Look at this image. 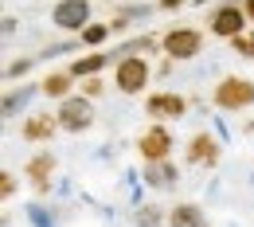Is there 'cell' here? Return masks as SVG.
I'll return each mask as SVG.
<instances>
[{
    "instance_id": "83f0119b",
    "label": "cell",
    "mask_w": 254,
    "mask_h": 227,
    "mask_svg": "<svg viewBox=\"0 0 254 227\" xmlns=\"http://www.w3.org/2000/svg\"><path fill=\"white\" fill-rule=\"evenodd\" d=\"M243 8H247V16H251V24H254V0H243Z\"/></svg>"
},
{
    "instance_id": "7402d4cb",
    "label": "cell",
    "mask_w": 254,
    "mask_h": 227,
    "mask_svg": "<svg viewBox=\"0 0 254 227\" xmlns=\"http://www.w3.org/2000/svg\"><path fill=\"white\" fill-rule=\"evenodd\" d=\"M78 94L90 98V102H98V98L106 94V78H102V75H94V78H82V82H78Z\"/></svg>"
},
{
    "instance_id": "603a6c76",
    "label": "cell",
    "mask_w": 254,
    "mask_h": 227,
    "mask_svg": "<svg viewBox=\"0 0 254 227\" xmlns=\"http://www.w3.org/2000/svg\"><path fill=\"white\" fill-rule=\"evenodd\" d=\"M231 51H235L239 59H251V63H254V28H251V32H243L239 39H231Z\"/></svg>"
},
{
    "instance_id": "4fadbf2b",
    "label": "cell",
    "mask_w": 254,
    "mask_h": 227,
    "mask_svg": "<svg viewBox=\"0 0 254 227\" xmlns=\"http://www.w3.org/2000/svg\"><path fill=\"white\" fill-rule=\"evenodd\" d=\"M141 180H145V188H153V192H172V188L180 184V164H176V161L145 164Z\"/></svg>"
},
{
    "instance_id": "9c48e42d",
    "label": "cell",
    "mask_w": 254,
    "mask_h": 227,
    "mask_svg": "<svg viewBox=\"0 0 254 227\" xmlns=\"http://www.w3.org/2000/svg\"><path fill=\"white\" fill-rule=\"evenodd\" d=\"M184 161L199 164V168H215V164L223 161V141L215 137V133H207V130L191 133L188 145H184Z\"/></svg>"
},
{
    "instance_id": "e0dca14e",
    "label": "cell",
    "mask_w": 254,
    "mask_h": 227,
    "mask_svg": "<svg viewBox=\"0 0 254 227\" xmlns=\"http://www.w3.org/2000/svg\"><path fill=\"white\" fill-rule=\"evenodd\" d=\"M133 227H168V208L160 204H137L133 208Z\"/></svg>"
},
{
    "instance_id": "484cf974",
    "label": "cell",
    "mask_w": 254,
    "mask_h": 227,
    "mask_svg": "<svg viewBox=\"0 0 254 227\" xmlns=\"http://www.w3.org/2000/svg\"><path fill=\"white\" fill-rule=\"evenodd\" d=\"M188 0H157V12H180Z\"/></svg>"
},
{
    "instance_id": "30bf717a",
    "label": "cell",
    "mask_w": 254,
    "mask_h": 227,
    "mask_svg": "<svg viewBox=\"0 0 254 227\" xmlns=\"http://www.w3.org/2000/svg\"><path fill=\"white\" fill-rule=\"evenodd\" d=\"M55 133H63V130H59V118H55L51 110H47V114H28L24 126H20V137H24L28 145H51Z\"/></svg>"
},
{
    "instance_id": "52a82bcc",
    "label": "cell",
    "mask_w": 254,
    "mask_h": 227,
    "mask_svg": "<svg viewBox=\"0 0 254 227\" xmlns=\"http://www.w3.org/2000/svg\"><path fill=\"white\" fill-rule=\"evenodd\" d=\"M55 118H59V130L63 133H86L90 126L98 122V114H94V102L90 98H82V94H70L66 102H59L55 106Z\"/></svg>"
},
{
    "instance_id": "4316f807",
    "label": "cell",
    "mask_w": 254,
    "mask_h": 227,
    "mask_svg": "<svg viewBox=\"0 0 254 227\" xmlns=\"http://www.w3.org/2000/svg\"><path fill=\"white\" fill-rule=\"evenodd\" d=\"M172 67H176L172 59H160V63H157V78H168V75H172Z\"/></svg>"
},
{
    "instance_id": "9a60e30c",
    "label": "cell",
    "mask_w": 254,
    "mask_h": 227,
    "mask_svg": "<svg viewBox=\"0 0 254 227\" xmlns=\"http://www.w3.org/2000/svg\"><path fill=\"white\" fill-rule=\"evenodd\" d=\"M168 227H211V220L195 200H180L168 208Z\"/></svg>"
},
{
    "instance_id": "f1b7e54d",
    "label": "cell",
    "mask_w": 254,
    "mask_h": 227,
    "mask_svg": "<svg viewBox=\"0 0 254 227\" xmlns=\"http://www.w3.org/2000/svg\"><path fill=\"white\" fill-rule=\"evenodd\" d=\"M118 4H145V0H118Z\"/></svg>"
},
{
    "instance_id": "ffe728a7",
    "label": "cell",
    "mask_w": 254,
    "mask_h": 227,
    "mask_svg": "<svg viewBox=\"0 0 254 227\" xmlns=\"http://www.w3.org/2000/svg\"><path fill=\"white\" fill-rule=\"evenodd\" d=\"M110 35H114V28H110V24H90L86 32L78 35V43H82V47H90V51H102Z\"/></svg>"
},
{
    "instance_id": "7a4b0ae2",
    "label": "cell",
    "mask_w": 254,
    "mask_h": 227,
    "mask_svg": "<svg viewBox=\"0 0 254 227\" xmlns=\"http://www.w3.org/2000/svg\"><path fill=\"white\" fill-rule=\"evenodd\" d=\"M243 32H251V16H247L243 0H223V4H215L207 12V35L231 43V39H239Z\"/></svg>"
},
{
    "instance_id": "277c9868",
    "label": "cell",
    "mask_w": 254,
    "mask_h": 227,
    "mask_svg": "<svg viewBox=\"0 0 254 227\" xmlns=\"http://www.w3.org/2000/svg\"><path fill=\"white\" fill-rule=\"evenodd\" d=\"M211 102H215V110H223V114L251 110L254 106V78H247V75H223L219 86L211 90Z\"/></svg>"
},
{
    "instance_id": "5b68a950",
    "label": "cell",
    "mask_w": 254,
    "mask_h": 227,
    "mask_svg": "<svg viewBox=\"0 0 254 227\" xmlns=\"http://www.w3.org/2000/svg\"><path fill=\"white\" fill-rule=\"evenodd\" d=\"M51 24H55L59 32L78 39V35L94 24V4H90V0H55V4H51Z\"/></svg>"
},
{
    "instance_id": "6da1fadb",
    "label": "cell",
    "mask_w": 254,
    "mask_h": 227,
    "mask_svg": "<svg viewBox=\"0 0 254 227\" xmlns=\"http://www.w3.org/2000/svg\"><path fill=\"white\" fill-rule=\"evenodd\" d=\"M157 78V67L149 63V55H129V59H118L114 63V90L126 98L145 94V86Z\"/></svg>"
},
{
    "instance_id": "2e32d148",
    "label": "cell",
    "mask_w": 254,
    "mask_h": 227,
    "mask_svg": "<svg viewBox=\"0 0 254 227\" xmlns=\"http://www.w3.org/2000/svg\"><path fill=\"white\" fill-rule=\"evenodd\" d=\"M153 51H160V35L141 32V35H133V39H126L122 47H114L110 55H114V63H118V59H129V55H153Z\"/></svg>"
},
{
    "instance_id": "ac0fdd59",
    "label": "cell",
    "mask_w": 254,
    "mask_h": 227,
    "mask_svg": "<svg viewBox=\"0 0 254 227\" xmlns=\"http://www.w3.org/2000/svg\"><path fill=\"white\" fill-rule=\"evenodd\" d=\"M35 94H43V90H39V82H35V86H20V90L12 86V90L4 94V118H16V114H20Z\"/></svg>"
},
{
    "instance_id": "d4e9b609",
    "label": "cell",
    "mask_w": 254,
    "mask_h": 227,
    "mask_svg": "<svg viewBox=\"0 0 254 227\" xmlns=\"http://www.w3.org/2000/svg\"><path fill=\"white\" fill-rule=\"evenodd\" d=\"M0 24H4V28H0V32H4V39H12V35H16V28H20V20H16V16H4Z\"/></svg>"
},
{
    "instance_id": "cb8c5ba5",
    "label": "cell",
    "mask_w": 254,
    "mask_h": 227,
    "mask_svg": "<svg viewBox=\"0 0 254 227\" xmlns=\"http://www.w3.org/2000/svg\"><path fill=\"white\" fill-rule=\"evenodd\" d=\"M16 188H20V184H16V172H8V168H4V172H0V196H4V200H12Z\"/></svg>"
},
{
    "instance_id": "5bb4252c",
    "label": "cell",
    "mask_w": 254,
    "mask_h": 227,
    "mask_svg": "<svg viewBox=\"0 0 254 227\" xmlns=\"http://www.w3.org/2000/svg\"><path fill=\"white\" fill-rule=\"evenodd\" d=\"M39 90H43V98H51V102L59 106V102H66L70 94H78V82L66 75V67H63V71H47V75L39 78Z\"/></svg>"
},
{
    "instance_id": "ba28073f",
    "label": "cell",
    "mask_w": 254,
    "mask_h": 227,
    "mask_svg": "<svg viewBox=\"0 0 254 227\" xmlns=\"http://www.w3.org/2000/svg\"><path fill=\"white\" fill-rule=\"evenodd\" d=\"M188 106L191 102L180 94V90H149V94H145V114L157 118L160 126H164V122H180V118L188 114Z\"/></svg>"
},
{
    "instance_id": "3957f363",
    "label": "cell",
    "mask_w": 254,
    "mask_h": 227,
    "mask_svg": "<svg viewBox=\"0 0 254 227\" xmlns=\"http://www.w3.org/2000/svg\"><path fill=\"white\" fill-rule=\"evenodd\" d=\"M203 39L207 32L203 28H188V24H176L160 35V55L172 59V63H188L195 55H203Z\"/></svg>"
},
{
    "instance_id": "44dd1931",
    "label": "cell",
    "mask_w": 254,
    "mask_h": 227,
    "mask_svg": "<svg viewBox=\"0 0 254 227\" xmlns=\"http://www.w3.org/2000/svg\"><path fill=\"white\" fill-rule=\"evenodd\" d=\"M35 59H39V55H24V59H12V63L4 67V78H8V82H16V78H24V75H32Z\"/></svg>"
},
{
    "instance_id": "7c38bea8",
    "label": "cell",
    "mask_w": 254,
    "mask_h": 227,
    "mask_svg": "<svg viewBox=\"0 0 254 227\" xmlns=\"http://www.w3.org/2000/svg\"><path fill=\"white\" fill-rule=\"evenodd\" d=\"M106 67H114V55H110V51H86V55H74V59L66 63V75H70L74 82H82V78L102 75Z\"/></svg>"
},
{
    "instance_id": "8fae6325",
    "label": "cell",
    "mask_w": 254,
    "mask_h": 227,
    "mask_svg": "<svg viewBox=\"0 0 254 227\" xmlns=\"http://www.w3.org/2000/svg\"><path fill=\"white\" fill-rule=\"evenodd\" d=\"M24 176L32 180L35 196H47V192H51V176H55V153H51V149H39L35 157H28Z\"/></svg>"
},
{
    "instance_id": "8992f818",
    "label": "cell",
    "mask_w": 254,
    "mask_h": 227,
    "mask_svg": "<svg viewBox=\"0 0 254 227\" xmlns=\"http://www.w3.org/2000/svg\"><path fill=\"white\" fill-rule=\"evenodd\" d=\"M172 149H176V141H172V130L168 126H145V130L137 133V157L141 164H160V161H172Z\"/></svg>"
},
{
    "instance_id": "d6986e66",
    "label": "cell",
    "mask_w": 254,
    "mask_h": 227,
    "mask_svg": "<svg viewBox=\"0 0 254 227\" xmlns=\"http://www.w3.org/2000/svg\"><path fill=\"white\" fill-rule=\"evenodd\" d=\"M153 12H157V8H153L149 0H145V4H122V8H114V20H126L129 28H133L137 20H149Z\"/></svg>"
}]
</instances>
